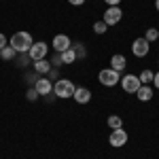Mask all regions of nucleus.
<instances>
[{"label": "nucleus", "instance_id": "f257e3e1", "mask_svg": "<svg viewBox=\"0 0 159 159\" xmlns=\"http://www.w3.org/2000/svg\"><path fill=\"white\" fill-rule=\"evenodd\" d=\"M9 45H11L17 53H28V51L32 49L34 40H32V36H30L28 32H15L11 36V40H9Z\"/></svg>", "mask_w": 159, "mask_h": 159}, {"label": "nucleus", "instance_id": "f03ea898", "mask_svg": "<svg viewBox=\"0 0 159 159\" xmlns=\"http://www.w3.org/2000/svg\"><path fill=\"white\" fill-rule=\"evenodd\" d=\"M74 91H76V87H74L72 81H68V79H60V81H55L53 83V93H55V98H72Z\"/></svg>", "mask_w": 159, "mask_h": 159}, {"label": "nucleus", "instance_id": "7ed1b4c3", "mask_svg": "<svg viewBox=\"0 0 159 159\" xmlns=\"http://www.w3.org/2000/svg\"><path fill=\"white\" fill-rule=\"evenodd\" d=\"M98 81L104 87H115L119 81H121V76H119V72H117V70H112V68H104V70H100Z\"/></svg>", "mask_w": 159, "mask_h": 159}, {"label": "nucleus", "instance_id": "20e7f679", "mask_svg": "<svg viewBox=\"0 0 159 159\" xmlns=\"http://www.w3.org/2000/svg\"><path fill=\"white\" fill-rule=\"evenodd\" d=\"M119 83H121V87H123L125 93H136V91L140 89V85H142L140 79H138L136 74H125V76H121Z\"/></svg>", "mask_w": 159, "mask_h": 159}, {"label": "nucleus", "instance_id": "39448f33", "mask_svg": "<svg viewBox=\"0 0 159 159\" xmlns=\"http://www.w3.org/2000/svg\"><path fill=\"white\" fill-rule=\"evenodd\" d=\"M125 142H127V132H125L123 127L110 132V136H108V144H110V147L121 148V147H125Z\"/></svg>", "mask_w": 159, "mask_h": 159}, {"label": "nucleus", "instance_id": "423d86ee", "mask_svg": "<svg viewBox=\"0 0 159 159\" xmlns=\"http://www.w3.org/2000/svg\"><path fill=\"white\" fill-rule=\"evenodd\" d=\"M148 51H151V43L144 36L136 38L134 43H132V53H134L136 57H144V55H148Z\"/></svg>", "mask_w": 159, "mask_h": 159}, {"label": "nucleus", "instance_id": "0eeeda50", "mask_svg": "<svg viewBox=\"0 0 159 159\" xmlns=\"http://www.w3.org/2000/svg\"><path fill=\"white\" fill-rule=\"evenodd\" d=\"M47 53H49V45H47V43H43V40L34 43V45H32V49L28 51V55L32 57V61L45 60V57H47Z\"/></svg>", "mask_w": 159, "mask_h": 159}, {"label": "nucleus", "instance_id": "6e6552de", "mask_svg": "<svg viewBox=\"0 0 159 159\" xmlns=\"http://www.w3.org/2000/svg\"><path fill=\"white\" fill-rule=\"evenodd\" d=\"M121 17H123V11L119 9V7H108L106 9V13H104V24L106 25H117L119 21H121Z\"/></svg>", "mask_w": 159, "mask_h": 159}, {"label": "nucleus", "instance_id": "1a4fd4ad", "mask_svg": "<svg viewBox=\"0 0 159 159\" xmlns=\"http://www.w3.org/2000/svg\"><path fill=\"white\" fill-rule=\"evenodd\" d=\"M51 47H53L55 53H64L66 49H70V47H72V43H70V38L66 36V34H55L53 43H51Z\"/></svg>", "mask_w": 159, "mask_h": 159}, {"label": "nucleus", "instance_id": "9d476101", "mask_svg": "<svg viewBox=\"0 0 159 159\" xmlns=\"http://www.w3.org/2000/svg\"><path fill=\"white\" fill-rule=\"evenodd\" d=\"M34 89L40 93V98L43 96H49V93H53V81H49L47 76H40L36 83H34Z\"/></svg>", "mask_w": 159, "mask_h": 159}, {"label": "nucleus", "instance_id": "9b49d317", "mask_svg": "<svg viewBox=\"0 0 159 159\" xmlns=\"http://www.w3.org/2000/svg\"><path fill=\"white\" fill-rule=\"evenodd\" d=\"M74 102L76 104H87L89 100H91V91L87 89V87H76V91H74Z\"/></svg>", "mask_w": 159, "mask_h": 159}, {"label": "nucleus", "instance_id": "f8f14e48", "mask_svg": "<svg viewBox=\"0 0 159 159\" xmlns=\"http://www.w3.org/2000/svg\"><path fill=\"white\" fill-rule=\"evenodd\" d=\"M125 66H127V60H125V55H121V53H115V55L110 57V68H112V70L121 72V70H125Z\"/></svg>", "mask_w": 159, "mask_h": 159}, {"label": "nucleus", "instance_id": "ddd939ff", "mask_svg": "<svg viewBox=\"0 0 159 159\" xmlns=\"http://www.w3.org/2000/svg\"><path fill=\"white\" fill-rule=\"evenodd\" d=\"M51 68H53V66H51L49 60H36V61H34V72L40 74V76H47Z\"/></svg>", "mask_w": 159, "mask_h": 159}, {"label": "nucleus", "instance_id": "4468645a", "mask_svg": "<svg viewBox=\"0 0 159 159\" xmlns=\"http://www.w3.org/2000/svg\"><path fill=\"white\" fill-rule=\"evenodd\" d=\"M136 96H138L140 102H148V100L153 98V89H151L148 85H140V89L136 91Z\"/></svg>", "mask_w": 159, "mask_h": 159}, {"label": "nucleus", "instance_id": "2eb2a0df", "mask_svg": "<svg viewBox=\"0 0 159 159\" xmlns=\"http://www.w3.org/2000/svg\"><path fill=\"white\" fill-rule=\"evenodd\" d=\"M15 55H17V51L13 49L11 45H7L4 49H0V57L4 61H11V60H15Z\"/></svg>", "mask_w": 159, "mask_h": 159}, {"label": "nucleus", "instance_id": "dca6fc26", "mask_svg": "<svg viewBox=\"0 0 159 159\" xmlns=\"http://www.w3.org/2000/svg\"><path fill=\"white\" fill-rule=\"evenodd\" d=\"M106 123H108L110 129H119V127H123V119L119 117V115H110L108 119H106Z\"/></svg>", "mask_w": 159, "mask_h": 159}, {"label": "nucleus", "instance_id": "f3484780", "mask_svg": "<svg viewBox=\"0 0 159 159\" xmlns=\"http://www.w3.org/2000/svg\"><path fill=\"white\" fill-rule=\"evenodd\" d=\"M61 60H64V64H74L76 61V51L70 47V49H66L64 53H61Z\"/></svg>", "mask_w": 159, "mask_h": 159}, {"label": "nucleus", "instance_id": "a211bd4d", "mask_svg": "<svg viewBox=\"0 0 159 159\" xmlns=\"http://www.w3.org/2000/svg\"><path fill=\"white\" fill-rule=\"evenodd\" d=\"M153 76H155L153 70H142V72L138 74V79H140V83H142V85H148V83L153 81Z\"/></svg>", "mask_w": 159, "mask_h": 159}, {"label": "nucleus", "instance_id": "6ab92c4d", "mask_svg": "<svg viewBox=\"0 0 159 159\" xmlns=\"http://www.w3.org/2000/svg\"><path fill=\"white\" fill-rule=\"evenodd\" d=\"M144 38H147L148 43L157 40V38H159V30H157V28H148V30H147V34H144Z\"/></svg>", "mask_w": 159, "mask_h": 159}, {"label": "nucleus", "instance_id": "aec40b11", "mask_svg": "<svg viewBox=\"0 0 159 159\" xmlns=\"http://www.w3.org/2000/svg\"><path fill=\"white\" fill-rule=\"evenodd\" d=\"M106 30H108V25L104 24V21H96V24H93V32H96V34H104Z\"/></svg>", "mask_w": 159, "mask_h": 159}, {"label": "nucleus", "instance_id": "412c9836", "mask_svg": "<svg viewBox=\"0 0 159 159\" xmlns=\"http://www.w3.org/2000/svg\"><path fill=\"white\" fill-rule=\"evenodd\" d=\"M49 61H51V66H53V68H60L61 64H64V60H61V53H55V55H53Z\"/></svg>", "mask_w": 159, "mask_h": 159}, {"label": "nucleus", "instance_id": "4be33fe9", "mask_svg": "<svg viewBox=\"0 0 159 159\" xmlns=\"http://www.w3.org/2000/svg\"><path fill=\"white\" fill-rule=\"evenodd\" d=\"M47 79H49V81H53V83H55V81H60V74H57V68H51V70H49V74H47Z\"/></svg>", "mask_w": 159, "mask_h": 159}, {"label": "nucleus", "instance_id": "5701e85b", "mask_svg": "<svg viewBox=\"0 0 159 159\" xmlns=\"http://www.w3.org/2000/svg\"><path fill=\"white\" fill-rule=\"evenodd\" d=\"M74 51H76V57H85L87 53H85V49H83V45H76V47H72Z\"/></svg>", "mask_w": 159, "mask_h": 159}, {"label": "nucleus", "instance_id": "b1692460", "mask_svg": "<svg viewBox=\"0 0 159 159\" xmlns=\"http://www.w3.org/2000/svg\"><path fill=\"white\" fill-rule=\"evenodd\" d=\"M36 98H40V93H38L36 89H30V91H28V100H30V102H34Z\"/></svg>", "mask_w": 159, "mask_h": 159}, {"label": "nucleus", "instance_id": "393cba45", "mask_svg": "<svg viewBox=\"0 0 159 159\" xmlns=\"http://www.w3.org/2000/svg\"><path fill=\"white\" fill-rule=\"evenodd\" d=\"M104 2H106L108 7H119V2H121V0H104Z\"/></svg>", "mask_w": 159, "mask_h": 159}, {"label": "nucleus", "instance_id": "a878e982", "mask_svg": "<svg viewBox=\"0 0 159 159\" xmlns=\"http://www.w3.org/2000/svg\"><path fill=\"white\" fill-rule=\"evenodd\" d=\"M4 47H7V36L0 34V49H4Z\"/></svg>", "mask_w": 159, "mask_h": 159}, {"label": "nucleus", "instance_id": "bb28decb", "mask_svg": "<svg viewBox=\"0 0 159 159\" xmlns=\"http://www.w3.org/2000/svg\"><path fill=\"white\" fill-rule=\"evenodd\" d=\"M153 85H155V89H159V72H155V76H153Z\"/></svg>", "mask_w": 159, "mask_h": 159}, {"label": "nucleus", "instance_id": "cd10ccee", "mask_svg": "<svg viewBox=\"0 0 159 159\" xmlns=\"http://www.w3.org/2000/svg\"><path fill=\"white\" fill-rule=\"evenodd\" d=\"M70 4H74V7H81V4H85V0H68Z\"/></svg>", "mask_w": 159, "mask_h": 159}, {"label": "nucleus", "instance_id": "c85d7f7f", "mask_svg": "<svg viewBox=\"0 0 159 159\" xmlns=\"http://www.w3.org/2000/svg\"><path fill=\"white\" fill-rule=\"evenodd\" d=\"M155 9H157V11H159V0H157V2H155Z\"/></svg>", "mask_w": 159, "mask_h": 159}, {"label": "nucleus", "instance_id": "c756f323", "mask_svg": "<svg viewBox=\"0 0 159 159\" xmlns=\"http://www.w3.org/2000/svg\"><path fill=\"white\" fill-rule=\"evenodd\" d=\"M157 64H159V61H157Z\"/></svg>", "mask_w": 159, "mask_h": 159}]
</instances>
